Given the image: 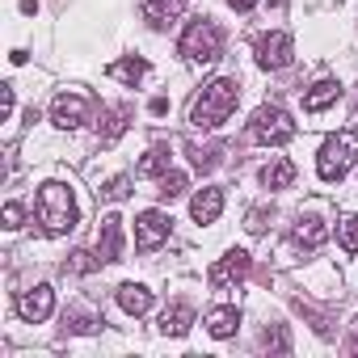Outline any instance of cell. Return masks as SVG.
Returning <instances> with one entry per match:
<instances>
[{
  "label": "cell",
  "mask_w": 358,
  "mask_h": 358,
  "mask_svg": "<svg viewBox=\"0 0 358 358\" xmlns=\"http://www.w3.org/2000/svg\"><path fill=\"white\" fill-rule=\"evenodd\" d=\"M236 101H241V85H236V76H215V80H207L203 93L194 97L190 122H194L199 131H215V127H224V122L232 118Z\"/></svg>",
  "instance_id": "cell-1"
},
{
  "label": "cell",
  "mask_w": 358,
  "mask_h": 358,
  "mask_svg": "<svg viewBox=\"0 0 358 358\" xmlns=\"http://www.w3.org/2000/svg\"><path fill=\"white\" fill-rule=\"evenodd\" d=\"M76 220H80V211H76L72 190L64 182H47L38 190V224H43V232L47 236H64V232L76 228Z\"/></svg>",
  "instance_id": "cell-2"
},
{
  "label": "cell",
  "mask_w": 358,
  "mask_h": 358,
  "mask_svg": "<svg viewBox=\"0 0 358 358\" xmlns=\"http://www.w3.org/2000/svg\"><path fill=\"white\" fill-rule=\"evenodd\" d=\"M354 160H358V135H354V131H337V135H329V139L320 143V152H316V173L324 177V182H341V177L354 169Z\"/></svg>",
  "instance_id": "cell-3"
},
{
  "label": "cell",
  "mask_w": 358,
  "mask_h": 358,
  "mask_svg": "<svg viewBox=\"0 0 358 358\" xmlns=\"http://www.w3.org/2000/svg\"><path fill=\"white\" fill-rule=\"evenodd\" d=\"M177 51H182L190 64H215L220 51H224V34H220V26H215L211 17L190 22L186 34H182V43H177Z\"/></svg>",
  "instance_id": "cell-4"
},
{
  "label": "cell",
  "mask_w": 358,
  "mask_h": 358,
  "mask_svg": "<svg viewBox=\"0 0 358 358\" xmlns=\"http://www.w3.org/2000/svg\"><path fill=\"white\" fill-rule=\"evenodd\" d=\"M249 139L266 143V148H278V143H291L295 139V122L282 106H257L253 118H249Z\"/></svg>",
  "instance_id": "cell-5"
},
{
  "label": "cell",
  "mask_w": 358,
  "mask_h": 358,
  "mask_svg": "<svg viewBox=\"0 0 358 358\" xmlns=\"http://www.w3.org/2000/svg\"><path fill=\"white\" fill-rule=\"evenodd\" d=\"M291 59H295V43H291L287 30H270V34L257 38V68L282 72V68H291Z\"/></svg>",
  "instance_id": "cell-6"
},
{
  "label": "cell",
  "mask_w": 358,
  "mask_h": 358,
  "mask_svg": "<svg viewBox=\"0 0 358 358\" xmlns=\"http://www.w3.org/2000/svg\"><path fill=\"white\" fill-rule=\"evenodd\" d=\"M249 270H253V257H249L245 249H228V253L207 270V282H211L215 291H228V287L245 282V278H249Z\"/></svg>",
  "instance_id": "cell-7"
},
{
  "label": "cell",
  "mask_w": 358,
  "mask_h": 358,
  "mask_svg": "<svg viewBox=\"0 0 358 358\" xmlns=\"http://www.w3.org/2000/svg\"><path fill=\"white\" fill-rule=\"evenodd\" d=\"M169 232H173V220H169L164 211H139V215H135V249H139V253L160 249V245L169 241Z\"/></svg>",
  "instance_id": "cell-8"
},
{
  "label": "cell",
  "mask_w": 358,
  "mask_h": 358,
  "mask_svg": "<svg viewBox=\"0 0 358 358\" xmlns=\"http://www.w3.org/2000/svg\"><path fill=\"white\" fill-rule=\"evenodd\" d=\"M51 122H55L59 131H76L80 122H89V97H80V93H59V97L51 101Z\"/></svg>",
  "instance_id": "cell-9"
},
{
  "label": "cell",
  "mask_w": 358,
  "mask_h": 358,
  "mask_svg": "<svg viewBox=\"0 0 358 358\" xmlns=\"http://www.w3.org/2000/svg\"><path fill=\"white\" fill-rule=\"evenodd\" d=\"M51 312H55V291H51L47 282H43V287H34V291H22V295H17V316H22V320L43 324Z\"/></svg>",
  "instance_id": "cell-10"
},
{
  "label": "cell",
  "mask_w": 358,
  "mask_h": 358,
  "mask_svg": "<svg viewBox=\"0 0 358 358\" xmlns=\"http://www.w3.org/2000/svg\"><path fill=\"white\" fill-rule=\"evenodd\" d=\"M139 13L152 30H169L177 17L186 13V0H139Z\"/></svg>",
  "instance_id": "cell-11"
},
{
  "label": "cell",
  "mask_w": 358,
  "mask_h": 358,
  "mask_svg": "<svg viewBox=\"0 0 358 358\" xmlns=\"http://www.w3.org/2000/svg\"><path fill=\"white\" fill-rule=\"evenodd\" d=\"M97 257L101 262H122V220L106 215L97 228Z\"/></svg>",
  "instance_id": "cell-12"
},
{
  "label": "cell",
  "mask_w": 358,
  "mask_h": 358,
  "mask_svg": "<svg viewBox=\"0 0 358 358\" xmlns=\"http://www.w3.org/2000/svg\"><path fill=\"white\" fill-rule=\"evenodd\" d=\"M190 215H194V224H215V220L224 215V190H220V186L199 190V194L190 199Z\"/></svg>",
  "instance_id": "cell-13"
},
{
  "label": "cell",
  "mask_w": 358,
  "mask_h": 358,
  "mask_svg": "<svg viewBox=\"0 0 358 358\" xmlns=\"http://www.w3.org/2000/svg\"><path fill=\"white\" fill-rule=\"evenodd\" d=\"M190 324H194V308H190L186 299L169 303V308H164V316H160V333H164V337H186V333H190Z\"/></svg>",
  "instance_id": "cell-14"
},
{
  "label": "cell",
  "mask_w": 358,
  "mask_h": 358,
  "mask_svg": "<svg viewBox=\"0 0 358 358\" xmlns=\"http://www.w3.org/2000/svg\"><path fill=\"white\" fill-rule=\"evenodd\" d=\"M324 236H329V228H324V220L320 215H303L295 228H291V241H295V249H320L324 245Z\"/></svg>",
  "instance_id": "cell-15"
},
{
  "label": "cell",
  "mask_w": 358,
  "mask_h": 358,
  "mask_svg": "<svg viewBox=\"0 0 358 358\" xmlns=\"http://www.w3.org/2000/svg\"><path fill=\"white\" fill-rule=\"evenodd\" d=\"M337 97H341V80L324 76V80H316V85L303 93V110H308V114H320V110H329Z\"/></svg>",
  "instance_id": "cell-16"
},
{
  "label": "cell",
  "mask_w": 358,
  "mask_h": 358,
  "mask_svg": "<svg viewBox=\"0 0 358 358\" xmlns=\"http://www.w3.org/2000/svg\"><path fill=\"white\" fill-rule=\"evenodd\" d=\"M131 106H110V110H101V122H97V139L101 143H114L127 127H131Z\"/></svg>",
  "instance_id": "cell-17"
},
{
  "label": "cell",
  "mask_w": 358,
  "mask_h": 358,
  "mask_svg": "<svg viewBox=\"0 0 358 358\" xmlns=\"http://www.w3.org/2000/svg\"><path fill=\"white\" fill-rule=\"evenodd\" d=\"M118 308L127 316H143V312H152V291L143 282H122L118 287Z\"/></svg>",
  "instance_id": "cell-18"
},
{
  "label": "cell",
  "mask_w": 358,
  "mask_h": 358,
  "mask_svg": "<svg viewBox=\"0 0 358 358\" xmlns=\"http://www.w3.org/2000/svg\"><path fill=\"white\" fill-rule=\"evenodd\" d=\"M291 182H295V164H291L287 156H274V160L262 169V186H266V190H287Z\"/></svg>",
  "instance_id": "cell-19"
},
{
  "label": "cell",
  "mask_w": 358,
  "mask_h": 358,
  "mask_svg": "<svg viewBox=\"0 0 358 358\" xmlns=\"http://www.w3.org/2000/svg\"><path fill=\"white\" fill-rule=\"evenodd\" d=\"M236 329H241V312H236V308L224 303V308H211V312H207V333H211V337L224 341V337H232Z\"/></svg>",
  "instance_id": "cell-20"
},
{
  "label": "cell",
  "mask_w": 358,
  "mask_h": 358,
  "mask_svg": "<svg viewBox=\"0 0 358 358\" xmlns=\"http://www.w3.org/2000/svg\"><path fill=\"white\" fill-rule=\"evenodd\" d=\"M169 160H173V152H169V143H152L148 148V156L139 160V177H164L169 173Z\"/></svg>",
  "instance_id": "cell-21"
},
{
  "label": "cell",
  "mask_w": 358,
  "mask_h": 358,
  "mask_svg": "<svg viewBox=\"0 0 358 358\" xmlns=\"http://www.w3.org/2000/svg\"><path fill=\"white\" fill-rule=\"evenodd\" d=\"M110 76H114V80H122V85H139V80L148 76V59H139V55L114 59V64H110Z\"/></svg>",
  "instance_id": "cell-22"
},
{
  "label": "cell",
  "mask_w": 358,
  "mask_h": 358,
  "mask_svg": "<svg viewBox=\"0 0 358 358\" xmlns=\"http://www.w3.org/2000/svg\"><path fill=\"white\" fill-rule=\"evenodd\" d=\"M190 152V160H194V169L199 173H211L220 160H224V152H228V143H207V148H199V143H190L186 148Z\"/></svg>",
  "instance_id": "cell-23"
},
{
  "label": "cell",
  "mask_w": 358,
  "mask_h": 358,
  "mask_svg": "<svg viewBox=\"0 0 358 358\" xmlns=\"http://www.w3.org/2000/svg\"><path fill=\"white\" fill-rule=\"evenodd\" d=\"M156 194H160L164 203H173V199H182V194H186V173H173V169H169V173L160 177V190H156Z\"/></svg>",
  "instance_id": "cell-24"
},
{
  "label": "cell",
  "mask_w": 358,
  "mask_h": 358,
  "mask_svg": "<svg viewBox=\"0 0 358 358\" xmlns=\"http://www.w3.org/2000/svg\"><path fill=\"white\" fill-rule=\"evenodd\" d=\"M64 324H68V333H97V329H101V320L89 316V312H80V308L64 312Z\"/></svg>",
  "instance_id": "cell-25"
},
{
  "label": "cell",
  "mask_w": 358,
  "mask_h": 358,
  "mask_svg": "<svg viewBox=\"0 0 358 358\" xmlns=\"http://www.w3.org/2000/svg\"><path fill=\"white\" fill-rule=\"evenodd\" d=\"M262 350H274V354H291V333L282 324H270L262 333Z\"/></svg>",
  "instance_id": "cell-26"
},
{
  "label": "cell",
  "mask_w": 358,
  "mask_h": 358,
  "mask_svg": "<svg viewBox=\"0 0 358 358\" xmlns=\"http://www.w3.org/2000/svg\"><path fill=\"white\" fill-rule=\"evenodd\" d=\"M101 266V257H93V253H85V249H76L68 262H64V274H89V270H97Z\"/></svg>",
  "instance_id": "cell-27"
},
{
  "label": "cell",
  "mask_w": 358,
  "mask_h": 358,
  "mask_svg": "<svg viewBox=\"0 0 358 358\" xmlns=\"http://www.w3.org/2000/svg\"><path fill=\"white\" fill-rule=\"evenodd\" d=\"M337 241H341L345 253H358V215H345V220L337 224Z\"/></svg>",
  "instance_id": "cell-28"
},
{
  "label": "cell",
  "mask_w": 358,
  "mask_h": 358,
  "mask_svg": "<svg viewBox=\"0 0 358 358\" xmlns=\"http://www.w3.org/2000/svg\"><path fill=\"white\" fill-rule=\"evenodd\" d=\"M97 194H101L106 203H122V199L131 194V177H110V182H106Z\"/></svg>",
  "instance_id": "cell-29"
},
{
  "label": "cell",
  "mask_w": 358,
  "mask_h": 358,
  "mask_svg": "<svg viewBox=\"0 0 358 358\" xmlns=\"http://www.w3.org/2000/svg\"><path fill=\"white\" fill-rule=\"evenodd\" d=\"M295 312H299V316H308V320H312V329H316L320 337H329V316H324V312H316V308H312V303H303V299H295Z\"/></svg>",
  "instance_id": "cell-30"
},
{
  "label": "cell",
  "mask_w": 358,
  "mask_h": 358,
  "mask_svg": "<svg viewBox=\"0 0 358 358\" xmlns=\"http://www.w3.org/2000/svg\"><path fill=\"white\" fill-rule=\"evenodd\" d=\"M22 220H26V207L22 203H9L5 207V228H22Z\"/></svg>",
  "instance_id": "cell-31"
},
{
  "label": "cell",
  "mask_w": 358,
  "mask_h": 358,
  "mask_svg": "<svg viewBox=\"0 0 358 358\" xmlns=\"http://www.w3.org/2000/svg\"><path fill=\"white\" fill-rule=\"evenodd\" d=\"M13 106H17V101H13V85H5V89H0V118H9Z\"/></svg>",
  "instance_id": "cell-32"
},
{
  "label": "cell",
  "mask_w": 358,
  "mask_h": 358,
  "mask_svg": "<svg viewBox=\"0 0 358 358\" xmlns=\"http://www.w3.org/2000/svg\"><path fill=\"white\" fill-rule=\"evenodd\" d=\"M148 114L164 118V114H169V97H152V101H148Z\"/></svg>",
  "instance_id": "cell-33"
},
{
  "label": "cell",
  "mask_w": 358,
  "mask_h": 358,
  "mask_svg": "<svg viewBox=\"0 0 358 358\" xmlns=\"http://www.w3.org/2000/svg\"><path fill=\"white\" fill-rule=\"evenodd\" d=\"M266 228V211L257 207V211H249V232H262Z\"/></svg>",
  "instance_id": "cell-34"
},
{
  "label": "cell",
  "mask_w": 358,
  "mask_h": 358,
  "mask_svg": "<svg viewBox=\"0 0 358 358\" xmlns=\"http://www.w3.org/2000/svg\"><path fill=\"white\" fill-rule=\"evenodd\" d=\"M228 5H232V9H236V13H249V9H253V5H257V0H228Z\"/></svg>",
  "instance_id": "cell-35"
},
{
  "label": "cell",
  "mask_w": 358,
  "mask_h": 358,
  "mask_svg": "<svg viewBox=\"0 0 358 358\" xmlns=\"http://www.w3.org/2000/svg\"><path fill=\"white\" fill-rule=\"evenodd\" d=\"M345 350H350V354H358V333H354V337L345 341Z\"/></svg>",
  "instance_id": "cell-36"
},
{
  "label": "cell",
  "mask_w": 358,
  "mask_h": 358,
  "mask_svg": "<svg viewBox=\"0 0 358 358\" xmlns=\"http://www.w3.org/2000/svg\"><path fill=\"white\" fill-rule=\"evenodd\" d=\"M354 114H358V106H354Z\"/></svg>",
  "instance_id": "cell-37"
}]
</instances>
